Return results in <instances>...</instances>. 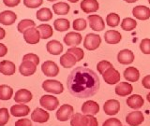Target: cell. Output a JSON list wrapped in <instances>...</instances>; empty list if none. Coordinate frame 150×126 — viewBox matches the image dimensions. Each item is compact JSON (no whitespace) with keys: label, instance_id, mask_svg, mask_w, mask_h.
<instances>
[{"label":"cell","instance_id":"obj_32","mask_svg":"<svg viewBox=\"0 0 150 126\" xmlns=\"http://www.w3.org/2000/svg\"><path fill=\"white\" fill-rule=\"evenodd\" d=\"M37 19L40 22H48L53 18V12L48 8H42L37 11Z\"/></svg>","mask_w":150,"mask_h":126},{"label":"cell","instance_id":"obj_30","mask_svg":"<svg viewBox=\"0 0 150 126\" xmlns=\"http://www.w3.org/2000/svg\"><path fill=\"white\" fill-rule=\"evenodd\" d=\"M69 8V5L66 2H58L53 5V10L56 15H67Z\"/></svg>","mask_w":150,"mask_h":126},{"label":"cell","instance_id":"obj_9","mask_svg":"<svg viewBox=\"0 0 150 126\" xmlns=\"http://www.w3.org/2000/svg\"><path fill=\"white\" fill-rule=\"evenodd\" d=\"M103 110L107 114L110 116L116 115L120 110V103L115 99H110L107 100L104 105H103Z\"/></svg>","mask_w":150,"mask_h":126},{"label":"cell","instance_id":"obj_23","mask_svg":"<svg viewBox=\"0 0 150 126\" xmlns=\"http://www.w3.org/2000/svg\"><path fill=\"white\" fill-rule=\"evenodd\" d=\"M16 71V66L11 61H2L0 62V73L5 76H11Z\"/></svg>","mask_w":150,"mask_h":126},{"label":"cell","instance_id":"obj_34","mask_svg":"<svg viewBox=\"0 0 150 126\" xmlns=\"http://www.w3.org/2000/svg\"><path fill=\"white\" fill-rule=\"evenodd\" d=\"M13 95V90L11 86L3 84L0 85V100H9Z\"/></svg>","mask_w":150,"mask_h":126},{"label":"cell","instance_id":"obj_11","mask_svg":"<svg viewBox=\"0 0 150 126\" xmlns=\"http://www.w3.org/2000/svg\"><path fill=\"white\" fill-rule=\"evenodd\" d=\"M91 29L94 31H102L105 28V22L100 15H89L87 17Z\"/></svg>","mask_w":150,"mask_h":126},{"label":"cell","instance_id":"obj_19","mask_svg":"<svg viewBox=\"0 0 150 126\" xmlns=\"http://www.w3.org/2000/svg\"><path fill=\"white\" fill-rule=\"evenodd\" d=\"M17 20V15L11 10H4L0 13V23L3 25H11Z\"/></svg>","mask_w":150,"mask_h":126},{"label":"cell","instance_id":"obj_24","mask_svg":"<svg viewBox=\"0 0 150 126\" xmlns=\"http://www.w3.org/2000/svg\"><path fill=\"white\" fill-rule=\"evenodd\" d=\"M70 125L71 126H87L88 116L86 114L75 113L70 118Z\"/></svg>","mask_w":150,"mask_h":126},{"label":"cell","instance_id":"obj_7","mask_svg":"<svg viewBox=\"0 0 150 126\" xmlns=\"http://www.w3.org/2000/svg\"><path fill=\"white\" fill-rule=\"evenodd\" d=\"M102 77L104 81L107 84H110V85H114V84H116L120 81V74L115 68H114V66L107 69L102 74Z\"/></svg>","mask_w":150,"mask_h":126},{"label":"cell","instance_id":"obj_53","mask_svg":"<svg viewBox=\"0 0 150 126\" xmlns=\"http://www.w3.org/2000/svg\"><path fill=\"white\" fill-rule=\"evenodd\" d=\"M146 99H147V101L150 103V92H149L148 94H147V96H146Z\"/></svg>","mask_w":150,"mask_h":126},{"label":"cell","instance_id":"obj_22","mask_svg":"<svg viewBox=\"0 0 150 126\" xmlns=\"http://www.w3.org/2000/svg\"><path fill=\"white\" fill-rule=\"evenodd\" d=\"M144 104V98L139 94H132L127 99V105L132 109H139Z\"/></svg>","mask_w":150,"mask_h":126},{"label":"cell","instance_id":"obj_46","mask_svg":"<svg viewBox=\"0 0 150 126\" xmlns=\"http://www.w3.org/2000/svg\"><path fill=\"white\" fill-rule=\"evenodd\" d=\"M21 0H3V3L5 6H7L8 8H13L16 7L20 4Z\"/></svg>","mask_w":150,"mask_h":126},{"label":"cell","instance_id":"obj_36","mask_svg":"<svg viewBox=\"0 0 150 126\" xmlns=\"http://www.w3.org/2000/svg\"><path fill=\"white\" fill-rule=\"evenodd\" d=\"M136 26H137V22H136L134 19H131V18H125L121 22L122 29L125 31H131L135 29Z\"/></svg>","mask_w":150,"mask_h":126},{"label":"cell","instance_id":"obj_14","mask_svg":"<svg viewBox=\"0 0 150 126\" xmlns=\"http://www.w3.org/2000/svg\"><path fill=\"white\" fill-rule=\"evenodd\" d=\"M100 111V106L97 102L93 100H88L86 102H84L82 106V112L83 114L86 115H94L98 113Z\"/></svg>","mask_w":150,"mask_h":126},{"label":"cell","instance_id":"obj_26","mask_svg":"<svg viewBox=\"0 0 150 126\" xmlns=\"http://www.w3.org/2000/svg\"><path fill=\"white\" fill-rule=\"evenodd\" d=\"M46 49L52 55H59L63 51V45L58 40H51L47 43Z\"/></svg>","mask_w":150,"mask_h":126},{"label":"cell","instance_id":"obj_52","mask_svg":"<svg viewBox=\"0 0 150 126\" xmlns=\"http://www.w3.org/2000/svg\"><path fill=\"white\" fill-rule=\"evenodd\" d=\"M124 1L127 3H135L136 1H138V0H124Z\"/></svg>","mask_w":150,"mask_h":126},{"label":"cell","instance_id":"obj_45","mask_svg":"<svg viewBox=\"0 0 150 126\" xmlns=\"http://www.w3.org/2000/svg\"><path fill=\"white\" fill-rule=\"evenodd\" d=\"M121 125H122L121 121L115 118H111L109 120H106L102 124V126H121Z\"/></svg>","mask_w":150,"mask_h":126},{"label":"cell","instance_id":"obj_56","mask_svg":"<svg viewBox=\"0 0 150 126\" xmlns=\"http://www.w3.org/2000/svg\"><path fill=\"white\" fill-rule=\"evenodd\" d=\"M148 2H149V4H150V0H148Z\"/></svg>","mask_w":150,"mask_h":126},{"label":"cell","instance_id":"obj_48","mask_svg":"<svg viewBox=\"0 0 150 126\" xmlns=\"http://www.w3.org/2000/svg\"><path fill=\"white\" fill-rule=\"evenodd\" d=\"M88 116V125L87 126H98V120L94 117V115H87Z\"/></svg>","mask_w":150,"mask_h":126},{"label":"cell","instance_id":"obj_16","mask_svg":"<svg viewBox=\"0 0 150 126\" xmlns=\"http://www.w3.org/2000/svg\"><path fill=\"white\" fill-rule=\"evenodd\" d=\"M82 35L77 32H69L64 36V43L68 46L76 47L82 42Z\"/></svg>","mask_w":150,"mask_h":126},{"label":"cell","instance_id":"obj_25","mask_svg":"<svg viewBox=\"0 0 150 126\" xmlns=\"http://www.w3.org/2000/svg\"><path fill=\"white\" fill-rule=\"evenodd\" d=\"M104 38H105V41L108 44L114 45V44L119 43V42L121 41L122 36L118 31L108 30L104 34Z\"/></svg>","mask_w":150,"mask_h":126},{"label":"cell","instance_id":"obj_6","mask_svg":"<svg viewBox=\"0 0 150 126\" xmlns=\"http://www.w3.org/2000/svg\"><path fill=\"white\" fill-rule=\"evenodd\" d=\"M23 39L28 44L35 45L38 44L40 42V32L38 30V28L36 27H31L29 29L25 30L23 32Z\"/></svg>","mask_w":150,"mask_h":126},{"label":"cell","instance_id":"obj_17","mask_svg":"<svg viewBox=\"0 0 150 126\" xmlns=\"http://www.w3.org/2000/svg\"><path fill=\"white\" fill-rule=\"evenodd\" d=\"M132 14L138 20H148L150 18V8L145 6H136L132 9Z\"/></svg>","mask_w":150,"mask_h":126},{"label":"cell","instance_id":"obj_13","mask_svg":"<svg viewBox=\"0 0 150 126\" xmlns=\"http://www.w3.org/2000/svg\"><path fill=\"white\" fill-rule=\"evenodd\" d=\"M32 97L33 95L30 91L26 90V89H21V90H18L15 92L13 99L19 104H26V103L32 100Z\"/></svg>","mask_w":150,"mask_h":126},{"label":"cell","instance_id":"obj_20","mask_svg":"<svg viewBox=\"0 0 150 126\" xmlns=\"http://www.w3.org/2000/svg\"><path fill=\"white\" fill-rule=\"evenodd\" d=\"M80 7L84 13H93L98 10L100 5L97 0H83Z\"/></svg>","mask_w":150,"mask_h":126},{"label":"cell","instance_id":"obj_57","mask_svg":"<svg viewBox=\"0 0 150 126\" xmlns=\"http://www.w3.org/2000/svg\"><path fill=\"white\" fill-rule=\"evenodd\" d=\"M121 126H122V125H121Z\"/></svg>","mask_w":150,"mask_h":126},{"label":"cell","instance_id":"obj_12","mask_svg":"<svg viewBox=\"0 0 150 126\" xmlns=\"http://www.w3.org/2000/svg\"><path fill=\"white\" fill-rule=\"evenodd\" d=\"M19 71L23 77H29L34 75V73L37 71V65L29 61H23L19 66Z\"/></svg>","mask_w":150,"mask_h":126},{"label":"cell","instance_id":"obj_3","mask_svg":"<svg viewBox=\"0 0 150 126\" xmlns=\"http://www.w3.org/2000/svg\"><path fill=\"white\" fill-rule=\"evenodd\" d=\"M101 44V37L97 34H87L86 36L84 37L83 41V47L88 50H97Z\"/></svg>","mask_w":150,"mask_h":126},{"label":"cell","instance_id":"obj_41","mask_svg":"<svg viewBox=\"0 0 150 126\" xmlns=\"http://www.w3.org/2000/svg\"><path fill=\"white\" fill-rule=\"evenodd\" d=\"M9 120V113L7 108H0V126H4L8 123Z\"/></svg>","mask_w":150,"mask_h":126},{"label":"cell","instance_id":"obj_51","mask_svg":"<svg viewBox=\"0 0 150 126\" xmlns=\"http://www.w3.org/2000/svg\"><path fill=\"white\" fill-rule=\"evenodd\" d=\"M5 36H6V32H5V30L2 27H0V40L3 39L5 37Z\"/></svg>","mask_w":150,"mask_h":126},{"label":"cell","instance_id":"obj_33","mask_svg":"<svg viewBox=\"0 0 150 126\" xmlns=\"http://www.w3.org/2000/svg\"><path fill=\"white\" fill-rule=\"evenodd\" d=\"M54 29L56 31H59V32H64V31H67L69 29L70 27V23L69 22V20L67 19H57L55 20L54 22Z\"/></svg>","mask_w":150,"mask_h":126},{"label":"cell","instance_id":"obj_27","mask_svg":"<svg viewBox=\"0 0 150 126\" xmlns=\"http://www.w3.org/2000/svg\"><path fill=\"white\" fill-rule=\"evenodd\" d=\"M30 108L26 105H14L11 107V113L14 117H23L29 114Z\"/></svg>","mask_w":150,"mask_h":126},{"label":"cell","instance_id":"obj_49","mask_svg":"<svg viewBox=\"0 0 150 126\" xmlns=\"http://www.w3.org/2000/svg\"><path fill=\"white\" fill-rule=\"evenodd\" d=\"M142 84H143V86L145 89H148V90H150V75H147V76H145L143 78Z\"/></svg>","mask_w":150,"mask_h":126},{"label":"cell","instance_id":"obj_54","mask_svg":"<svg viewBox=\"0 0 150 126\" xmlns=\"http://www.w3.org/2000/svg\"><path fill=\"white\" fill-rule=\"evenodd\" d=\"M68 1L71 2V3H76V2H78V1H79V0H68Z\"/></svg>","mask_w":150,"mask_h":126},{"label":"cell","instance_id":"obj_55","mask_svg":"<svg viewBox=\"0 0 150 126\" xmlns=\"http://www.w3.org/2000/svg\"><path fill=\"white\" fill-rule=\"evenodd\" d=\"M48 1H50V2H54V1H56V0H48Z\"/></svg>","mask_w":150,"mask_h":126},{"label":"cell","instance_id":"obj_18","mask_svg":"<svg viewBox=\"0 0 150 126\" xmlns=\"http://www.w3.org/2000/svg\"><path fill=\"white\" fill-rule=\"evenodd\" d=\"M117 61L122 64H130L134 61V53L130 50H122L117 54Z\"/></svg>","mask_w":150,"mask_h":126},{"label":"cell","instance_id":"obj_21","mask_svg":"<svg viewBox=\"0 0 150 126\" xmlns=\"http://www.w3.org/2000/svg\"><path fill=\"white\" fill-rule=\"evenodd\" d=\"M133 91V87L129 82H119L116 85L115 92L119 96H128Z\"/></svg>","mask_w":150,"mask_h":126},{"label":"cell","instance_id":"obj_38","mask_svg":"<svg viewBox=\"0 0 150 126\" xmlns=\"http://www.w3.org/2000/svg\"><path fill=\"white\" fill-rule=\"evenodd\" d=\"M72 27L75 31H83L87 27V22L84 19L79 18L73 21Z\"/></svg>","mask_w":150,"mask_h":126},{"label":"cell","instance_id":"obj_15","mask_svg":"<svg viewBox=\"0 0 150 126\" xmlns=\"http://www.w3.org/2000/svg\"><path fill=\"white\" fill-rule=\"evenodd\" d=\"M50 115L47 111H45L42 108H36L34 111L32 112L31 114V120L35 123H47L49 120Z\"/></svg>","mask_w":150,"mask_h":126},{"label":"cell","instance_id":"obj_2","mask_svg":"<svg viewBox=\"0 0 150 126\" xmlns=\"http://www.w3.org/2000/svg\"><path fill=\"white\" fill-rule=\"evenodd\" d=\"M42 89L50 93H54V94H60L64 91L63 84L58 80H54V79H47L42 83Z\"/></svg>","mask_w":150,"mask_h":126},{"label":"cell","instance_id":"obj_8","mask_svg":"<svg viewBox=\"0 0 150 126\" xmlns=\"http://www.w3.org/2000/svg\"><path fill=\"white\" fill-rule=\"evenodd\" d=\"M41 71L47 77H55L59 73V67L53 61H45L41 65Z\"/></svg>","mask_w":150,"mask_h":126},{"label":"cell","instance_id":"obj_42","mask_svg":"<svg viewBox=\"0 0 150 126\" xmlns=\"http://www.w3.org/2000/svg\"><path fill=\"white\" fill-rule=\"evenodd\" d=\"M43 0H23V5L29 8H37L40 7Z\"/></svg>","mask_w":150,"mask_h":126},{"label":"cell","instance_id":"obj_35","mask_svg":"<svg viewBox=\"0 0 150 126\" xmlns=\"http://www.w3.org/2000/svg\"><path fill=\"white\" fill-rule=\"evenodd\" d=\"M31 27H36V23L33 20H30V19H23L20 22L18 23L17 29L19 31V33H22L23 34V32L25 30L29 29Z\"/></svg>","mask_w":150,"mask_h":126},{"label":"cell","instance_id":"obj_44","mask_svg":"<svg viewBox=\"0 0 150 126\" xmlns=\"http://www.w3.org/2000/svg\"><path fill=\"white\" fill-rule=\"evenodd\" d=\"M23 61H29V62H32L36 65H38L40 64V57L35 53H27L25 55H23Z\"/></svg>","mask_w":150,"mask_h":126},{"label":"cell","instance_id":"obj_40","mask_svg":"<svg viewBox=\"0 0 150 126\" xmlns=\"http://www.w3.org/2000/svg\"><path fill=\"white\" fill-rule=\"evenodd\" d=\"M110 67H112V64L110 62H108V61H105V60L100 61V62L98 63V64H97V70L100 75H102Z\"/></svg>","mask_w":150,"mask_h":126},{"label":"cell","instance_id":"obj_29","mask_svg":"<svg viewBox=\"0 0 150 126\" xmlns=\"http://www.w3.org/2000/svg\"><path fill=\"white\" fill-rule=\"evenodd\" d=\"M76 63H77L76 58H75L71 53L66 52L60 57V64L65 68L73 67L74 65L76 64Z\"/></svg>","mask_w":150,"mask_h":126},{"label":"cell","instance_id":"obj_37","mask_svg":"<svg viewBox=\"0 0 150 126\" xmlns=\"http://www.w3.org/2000/svg\"><path fill=\"white\" fill-rule=\"evenodd\" d=\"M106 22L108 26L116 27L120 22V17L118 14H116V13H114V12L109 13L106 17Z\"/></svg>","mask_w":150,"mask_h":126},{"label":"cell","instance_id":"obj_39","mask_svg":"<svg viewBox=\"0 0 150 126\" xmlns=\"http://www.w3.org/2000/svg\"><path fill=\"white\" fill-rule=\"evenodd\" d=\"M67 52L69 53H71L75 58H76L77 62H80L81 60H83V56H84V52L82 49L80 48H77V47H71V48H69Z\"/></svg>","mask_w":150,"mask_h":126},{"label":"cell","instance_id":"obj_5","mask_svg":"<svg viewBox=\"0 0 150 126\" xmlns=\"http://www.w3.org/2000/svg\"><path fill=\"white\" fill-rule=\"evenodd\" d=\"M73 115V106L65 104L61 106L58 110L56 111V119L59 121H67L68 120H70V118Z\"/></svg>","mask_w":150,"mask_h":126},{"label":"cell","instance_id":"obj_43","mask_svg":"<svg viewBox=\"0 0 150 126\" xmlns=\"http://www.w3.org/2000/svg\"><path fill=\"white\" fill-rule=\"evenodd\" d=\"M140 49L144 54H150V39L144 38L141 41Z\"/></svg>","mask_w":150,"mask_h":126},{"label":"cell","instance_id":"obj_1","mask_svg":"<svg viewBox=\"0 0 150 126\" xmlns=\"http://www.w3.org/2000/svg\"><path fill=\"white\" fill-rule=\"evenodd\" d=\"M67 86L69 93L74 97H91L100 90V78L88 67H75L69 75Z\"/></svg>","mask_w":150,"mask_h":126},{"label":"cell","instance_id":"obj_4","mask_svg":"<svg viewBox=\"0 0 150 126\" xmlns=\"http://www.w3.org/2000/svg\"><path fill=\"white\" fill-rule=\"evenodd\" d=\"M40 104L43 108L49 110V111H53V110L56 109V107L59 106V101L57 98L54 95L46 94V95H43L40 97Z\"/></svg>","mask_w":150,"mask_h":126},{"label":"cell","instance_id":"obj_47","mask_svg":"<svg viewBox=\"0 0 150 126\" xmlns=\"http://www.w3.org/2000/svg\"><path fill=\"white\" fill-rule=\"evenodd\" d=\"M15 126H32V123L28 119H22L16 121Z\"/></svg>","mask_w":150,"mask_h":126},{"label":"cell","instance_id":"obj_50","mask_svg":"<svg viewBox=\"0 0 150 126\" xmlns=\"http://www.w3.org/2000/svg\"><path fill=\"white\" fill-rule=\"evenodd\" d=\"M8 53V48L6 45L0 43V57H4Z\"/></svg>","mask_w":150,"mask_h":126},{"label":"cell","instance_id":"obj_31","mask_svg":"<svg viewBox=\"0 0 150 126\" xmlns=\"http://www.w3.org/2000/svg\"><path fill=\"white\" fill-rule=\"evenodd\" d=\"M37 28L40 32V38H42V39L49 38V37H51L54 34L53 28H52V26L50 24H47V23H42V24L39 25Z\"/></svg>","mask_w":150,"mask_h":126},{"label":"cell","instance_id":"obj_28","mask_svg":"<svg viewBox=\"0 0 150 126\" xmlns=\"http://www.w3.org/2000/svg\"><path fill=\"white\" fill-rule=\"evenodd\" d=\"M124 78L129 82H136L140 78V72L136 67H127L124 71Z\"/></svg>","mask_w":150,"mask_h":126},{"label":"cell","instance_id":"obj_10","mask_svg":"<svg viewBox=\"0 0 150 126\" xmlns=\"http://www.w3.org/2000/svg\"><path fill=\"white\" fill-rule=\"evenodd\" d=\"M144 120V114L140 111H133L130 112L126 117V121L127 123L130 126H138L142 124Z\"/></svg>","mask_w":150,"mask_h":126}]
</instances>
